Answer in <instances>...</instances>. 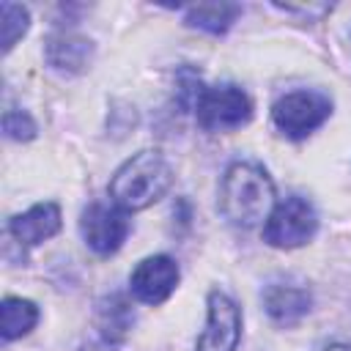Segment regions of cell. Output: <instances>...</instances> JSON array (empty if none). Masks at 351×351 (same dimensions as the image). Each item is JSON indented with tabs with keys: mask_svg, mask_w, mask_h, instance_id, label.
<instances>
[{
	"mask_svg": "<svg viewBox=\"0 0 351 351\" xmlns=\"http://www.w3.org/2000/svg\"><path fill=\"white\" fill-rule=\"evenodd\" d=\"M274 184L255 162H233L219 184V211L236 228H255L274 208Z\"/></svg>",
	"mask_w": 351,
	"mask_h": 351,
	"instance_id": "cell-1",
	"label": "cell"
},
{
	"mask_svg": "<svg viewBox=\"0 0 351 351\" xmlns=\"http://www.w3.org/2000/svg\"><path fill=\"white\" fill-rule=\"evenodd\" d=\"M173 184V167L162 156V151L145 148L126 159L112 181H110V197L123 211H143L151 203H156Z\"/></svg>",
	"mask_w": 351,
	"mask_h": 351,
	"instance_id": "cell-2",
	"label": "cell"
},
{
	"mask_svg": "<svg viewBox=\"0 0 351 351\" xmlns=\"http://www.w3.org/2000/svg\"><path fill=\"white\" fill-rule=\"evenodd\" d=\"M192 110H195L197 123L206 132H230V129L244 126L252 118L250 96L233 82L200 88Z\"/></svg>",
	"mask_w": 351,
	"mask_h": 351,
	"instance_id": "cell-3",
	"label": "cell"
},
{
	"mask_svg": "<svg viewBox=\"0 0 351 351\" xmlns=\"http://www.w3.org/2000/svg\"><path fill=\"white\" fill-rule=\"evenodd\" d=\"M318 230V214L313 203L302 195H291L280 200L269 219L263 222V241L277 250H293L307 244Z\"/></svg>",
	"mask_w": 351,
	"mask_h": 351,
	"instance_id": "cell-4",
	"label": "cell"
},
{
	"mask_svg": "<svg viewBox=\"0 0 351 351\" xmlns=\"http://www.w3.org/2000/svg\"><path fill=\"white\" fill-rule=\"evenodd\" d=\"M329 115H332V99L321 90H291L280 96L271 107L274 126L291 140L307 137Z\"/></svg>",
	"mask_w": 351,
	"mask_h": 351,
	"instance_id": "cell-5",
	"label": "cell"
},
{
	"mask_svg": "<svg viewBox=\"0 0 351 351\" xmlns=\"http://www.w3.org/2000/svg\"><path fill=\"white\" fill-rule=\"evenodd\" d=\"M80 233L96 255H112L129 236L126 211L115 203H90L80 217Z\"/></svg>",
	"mask_w": 351,
	"mask_h": 351,
	"instance_id": "cell-6",
	"label": "cell"
},
{
	"mask_svg": "<svg viewBox=\"0 0 351 351\" xmlns=\"http://www.w3.org/2000/svg\"><path fill=\"white\" fill-rule=\"evenodd\" d=\"M206 304H208V318H206L203 335L197 337L195 351H236L241 340L239 304L222 291H211Z\"/></svg>",
	"mask_w": 351,
	"mask_h": 351,
	"instance_id": "cell-7",
	"label": "cell"
},
{
	"mask_svg": "<svg viewBox=\"0 0 351 351\" xmlns=\"http://www.w3.org/2000/svg\"><path fill=\"white\" fill-rule=\"evenodd\" d=\"M178 263L170 255L143 258L129 274V293L143 304H162L178 285Z\"/></svg>",
	"mask_w": 351,
	"mask_h": 351,
	"instance_id": "cell-8",
	"label": "cell"
},
{
	"mask_svg": "<svg viewBox=\"0 0 351 351\" xmlns=\"http://www.w3.org/2000/svg\"><path fill=\"white\" fill-rule=\"evenodd\" d=\"M60 230V208L58 203L47 200V203H36L22 214H14L8 219V233L22 244V247H33L47 241L49 236H55Z\"/></svg>",
	"mask_w": 351,
	"mask_h": 351,
	"instance_id": "cell-9",
	"label": "cell"
},
{
	"mask_svg": "<svg viewBox=\"0 0 351 351\" xmlns=\"http://www.w3.org/2000/svg\"><path fill=\"white\" fill-rule=\"evenodd\" d=\"M263 307L269 313V318L280 326H293L299 324L310 307H313V296L307 288L302 285H291V282H271L263 291Z\"/></svg>",
	"mask_w": 351,
	"mask_h": 351,
	"instance_id": "cell-10",
	"label": "cell"
},
{
	"mask_svg": "<svg viewBox=\"0 0 351 351\" xmlns=\"http://www.w3.org/2000/svg\"><path fill=\"white\" fill-rule=\"evenodd\" d=\"M44 55H47V63L55 71L80 74V71L88 69V63L93 58V44L82 36H74V33H58V36L47 38Z\"/></svg>",
	"mask_w": 351,
	"mask_h": 351,
	"instance_id": "cell-11",
	"label": "cell"
},
{
	"mask_svg": "<svg viewBox=\"0 0 351 351\" xmlns=\"http://www.w3.org/2000/svg\"><path fill=\"white\" fill-rule=\"evenodd\" d=\"M132 324H134V310H132V304H129V299L123 293H110V296H104L99 302V307H96V329H99L101 337H107V340L121 346V340L129 335Z\"/></svg>",
	"mask_w": 351,
	"mask_h": 351,
	"instance_id": "cell-12",
	"label": "cell"
},
{
	"mask_svg": "<svg viewBox=\"0 0 351 351\" xmlns=\"http://www.w3.org/2000/svg\"><path fill=\"white\" fill-rule=\"evenodd\" d=\"M239 14H241V5L239 3H197V5H189L186 8L184 22L189 27L203 30V33L219 36V33H225L236 22Z\"/></svg>",
	"mask_w": 351,
	"mask_h": 351,
	"instance_id": "cell-13",
	"label": "cell"
},
{
	"mask_svg": "<svg viewBox=\"0 0 351 351\" xmlns=\"http://www.w3.org/2000/svg\"><path fill=\"white\" fill-rule=\"evenodd\" d=\"M38 321V307L22 296H5L0 302V335L5 343L25 337Z\"/></svg>",
	"mask_w": 351,
	"mask_h": 351,
	"instance_id": "cell-14",
	"label": "cell"
},
{
	"mask_svg": "<svg viewBox=\"0 0 351 351\" xmlns=\"http://www.w3.org/2000/svg\"><path fill=\"white\" fill-rule=\"evenodd\" d=\"M0 16H3V52H11L14 44L27 33L30 14L19 3H0Z\"/></svg>",
	"mask_w": 351,
	"mask_h": 351,
	"instance_id": "cell-15",
	"label": "cell"
},
{
	"mask_svg": "<svg viewBox=\"0 0 351 351\" xmlns=\"http://www.w3.org/2000/svg\"><path fill=\"white\" fill-rule=\"evenodd\" d=\"M3 132L11 140H33L36 137V121L25 110H5L3 115Z\"/></svg>",
	"mask_w": 351,
	"mask_h": 351,
	"instance_id": "cell-16",
	"label": "cell"
},
{
	"mask_svg": "<svg viewBox=\"0 0 351 351\" xmlns=\"http://www.w3.org/2000/svg\"><path fill=\"white\" fill-rule=\"evenodd\" d=\"M274 8H280V11H285V14H307V19H310V16L326 14L332 5H274Z\"/></svg>",
	"mask_w": 351,
	"mask_h": 351,
	"instance_id": "cell-17",
	"label": "cell"
},
{
	"mask_svg": "<svg viewBox=\"0 0 351 351\" xmlns=\"http://www.w3.org/2000/svg\"><path fill=\"white\" fill-rule=\"evenodd\" d=\"M82 351H118V343H112V340H107V337L96 335L93 340H88V343H85V348H82Z\"/></svg>",
	"mask_w": 351,
	"mask_h": 351,
	"instance_id": "cell-18",
	"label": "cell"
},
{
	"mask_svg": "<svg viewBox=\"0 0 351 351\" xmlns=\"http://www.w3.org/2000/svg\"><path fill=\"white\" fill-rule=\"evenodd\" d=\"M321 351H351V346H348V343H329V346H324Z\"/></svg>",
	"mask_w": 351,
	"mask_h": 351,
	"instance_id": "cell-19",
	"label": "cell"
}]
</instances>
